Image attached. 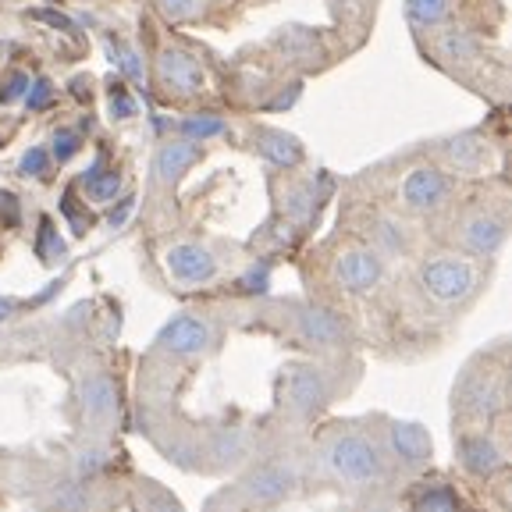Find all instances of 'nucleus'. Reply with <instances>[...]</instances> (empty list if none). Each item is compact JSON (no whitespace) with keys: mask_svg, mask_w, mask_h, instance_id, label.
Listing matches in <instances>:
<instances>
[{"mask_svg":"<svg viewBox=\"0 0 512 512\" xmlns=\"http://www.w3.org/2000/svg\"><path fill=\"white\" fill-rule=\"evenodd\" d=\"M164 267L182 285H210L217 278V256L200 242H178L164 253Z\"/></svg>","mask_w":512,"mask_h":512,"instance_id":"11","label":"nucleus"},{"mask_svg":"<svg viewBox=\"0 0 512 512\" xmlns=\"http://www.w3.org/2000/svg\"><path fill=\"white\" fill-rule=\"evenodd\" d=\"M214 345V324L200 313H178L157 335V349L168 356H203Z\"/></svg>","mask_w":512,"mask_h":512,"instance_id":"7","label":"nucleus"},{"mask_svg":"<svg viewBox=\"0 0 512 512\" xmlns=\"http://www.w3.org/2000/svg\"><path fill=\"white\" fill-rule=\"evenodd\" d=\"M335 281L349 296H367L384 281V256L370 246H349L335 260Z\"/></svg>","mask_w":512,"mask_h":512,"instance_id":"5","label":"nucleus"},{"mask_svg":"<svg viewBox=\"0 0 512 512\" xmlns=\"http://www.w3.org/2000/svg\"><path fill=\"white\" fill-rule=\"evenodd\" d=\"M182 132H185V139H196V143H203V139L221 136L224 118H221V114H210V111L189 114V118H182Z\"/></svg>","mask_w":512,"mask_h":512,"instance_id":"24","label":"nucleus"},{"mask_svg":"<svg viewBox=\"0 0 512 512\" xmlns=\"http://www.w3.org/2000/svg\"><path fill=\"white\" fill-rule=\"evenodd\" d=\"M47 168H50V153L43 150V146H32V150L22 157V164H18V171L29 175V178H43L47 175Z\"/></svg>","mask_w":512,"mask_h":512,"instance_id":"31","label":"nucleus"},{"mask_svg":"<svg viewBox=\"0 0 512 512\" xmlns=\"http://www.w3.org/2000/svg\"><path fill=\"white\" fill-rule=\"evenodd\" d=\"M505 239H509V228H505V221L495 214H473V217H466L463 228H459V242H463V249L473 256H495L498 249L505 246Z\"/></svg>","mask_w":512,"mask_h":512,"instance_id":"14","label":"nucleus"},{"mask_svg":"<svg viewBox=\"0 0 512 512\" xmlns=\"http://www.w3.org/2000/svg\"><path fill=\"white\" fill-rule=\"evenodd\" d=\"M384 459L402 470H424L434 456L431 434L420 424H409V420H392L388 431H384V445H381Z\"/></svg>","mask_w":512,"mask_h":512,"instance_id":"6","label":"nucleus"},{"mask_svg":"<svg viewBox=\"0 0 512 512\" xmlns=\"http://www.w3.org/2000/svg\"><path fill=\"white\" fill-rule=\"evenodd\" d=\"M253 146L260 157H267L271 164H278V168H296L299 160H303L299 139L285 136V132H278V128H260V132L253 136Z\"/></svg>","mask_w":512,"mask_h":512,"instance_id":"17","label":"nucleus"},{"mask_svg":"<svg viewBox=\"0 0 512 512\" xmlns=\"http://www.w3.org/2000/svg\"><path fill=\"white\" fill-rule=\"evenodd\" d=\"M157 72H160V82H164V86L175 89V93H182V96L196 93V89L203 86V68L189 50H178V47L164 50L157 61Z\"/></svg>","mask_w":512,"mask_h":512,"instance_id":"15","label":"nucleus"},{"mask_svg":"<svg viewBox=\"0 0 512 512\" xmlns=\"http://www.w3.org/2000/svg\"><path fill=\"white\" fill-rule=\"evenodd\" d=\"M445 157L456 164V168H463V171H473V168H480L484 164V157H488V146L480 143L477 136H456V139H448L445 143Z\"/></svg>","mask_w":512,"mask_h":512,"instance_id":"20","label":"nucleus"},{"mask_svg":"<svg viewBox=\"0 0 512 512\" xmlns=\"http://www.w3.org/2000/svg\"><path fill=\"white\" fill-rule=\"evenodd\" d=\"M452 15V0H406V18L416 29H434Z\"/></svg>","mask_w":512,"mask_h":512,"instance_id":"22","label":"nucleus"},{"mask_svg":"<svg viewBox=\"0 0 512 512\" xmlns=\"http://www.w3.org/2000/svg\"><path fill=\"white\" fill-rule=\"evenodd\" d=\"M456 402L463 413L470 416H498L505 409V377L495 374V370H484V374H466L463 384H459Z\"/></svg>","mask_w":512,"mask_h":512,"instance_id":"9","label":"nucleus"},{"mask_svg":"<svg viewBox=\"0 0 512 512\" xmlns=\"http://www.w3.org/2000/svg\"><path fill=\"white\" fill-rule=\"evenodd\" d=\"M0 217H4V224H18V200L11 196V192H0Z\"/></svg>","mask_w":512,"mask_h":512,"instance_id":"36","label":"nucleus"},{"mask_svg":"<svg viewBox=\"0 0 512 512\" xmlns=\"http://www.w3.org/2000/svg\"><path fill=\"white\" fill-rule=\"evenodd\" d=\"M18 310H22V303H18V299H11V296H0V324H4V320H11V317H15Z\"/></svg>","mask_w":512,"mask_h":512,"instance_id":"37","label":"nucleus"},{"mask_svg":"<svg viewBox=\"0 0 512 512\" xmlns=\"http://www.w3.org/2000/svg\"><path fill=\"white\" fill-rule=\"evenodd\" d=\"M203 157L200 143L196 139H168V143H160L157 160H153V171L164 185H175L182 182L185 171Z\"/></svg>","mask_w":512,"mask_h":512,"instance_id":"16","label":"nucleus"},{"mask_svg":"<svg viewBox=\"0 0 512 512\" xmlns=\"http://www.w3.org/2000/svg\"><path fill=\"white\" fill-rule=\"evenodd\" d=\"M296 331L303 342L320 345V349H338V345L349 342V324L324 306H303L296 313Z\"/></svg>","mask_w":512,"mask_h":512,"instance_id":"13","label":"nucleus"},{"mask_svg":"<svg viewBox=\"0 0 512 512\" xmlns=\"http://www.w3.org/2000/svg\"><path fill=\"white\" fill-rule=\"evenodd\" d=\"M40 18H43V22H50V25H57V29H72V22H68V18L50 15V11H40Z\"/></svg>","mask_w":512,"mask_h":512,"instance_id":"39","label":"nucleus"},{"mask_svg":"<svg viewBox=\"0 0 512 512\" xmlns=\"http://www.w3.org/2000/svg\"><path fill=\"white\" fill-rule=\"evenodd\" d=\"M79 146H82L79 132H72V128H57L54 139H50V157H54L57 164H68V160L79 153Z\"/></svg>","mask_w":512,"mask_h":512,"instance_id":"28","label":"nucleus"},{"mask_svg":"<svg viewBox=\"0 0 512 512\" xmlns=\"http://www.w3.org/2000/svg\"><path fill=\"white\" fill-rule=\"evenodd\" d=\"M299 484L296 466L288 459H267V463H256L246 477L239 480V495L246 505H256V509H267V505L285 502Z\"/></svg>","mask_w":512,"mask_h":512,"instance_id":"3","label":"nucleus"},{"mask_svg":"<svg viewBox=\"0 0 512 512\" xmlns=\"http://www.w3.org/2000/svg\"><path fill=\"white\" fill-rule=\"evenodd\" d=\"M374 246L377 253H406L409 249V235H406V224L395 221V217H377L374 221Z\"/></svg>","mask_w":512,"mask_h":512,"instance_id":"21","label":"nucleus"},{"mask_svg":"<svg viewBox=\"0 0 512 512\" xmlns=\"http://www.w3.org/2000/svg\"><path fill=\"white\" fill-rule=\"evenodd\" d=\"M317 463L324 466L331 480L349 488H370L388 477V459L381 445L363 431H335L320 441Z\"/></svg>","mask_w":512,"mask_h":512,"instance_id":"1","label":"nucleus"},{"mask_svg":"<svg viewBox=\"0 0 512 512\" xmlns=\"http://www.w3.org/2000/svg\"><path fill=\"white\" fill-rule=\"evenodd\" d=\"M246 452H249V438L242 431H221L214 438V445H210V456L217 463H239V459H246Z\"/></svg>","mask_w":512,"mask_h":512,"instance_id":"23","label":"nucleus"},{"mask_svg":"<svg viewBox=\"0 0 512 512\" xmlns=\"http://www.w3.org/2000/svg\"><path fill=\"white\" fill-rule=\"evenodd\" d=\"M64 217H68V221H72V232H75V235L89 232V214L82 217L79 210H75V196H72V192H68V196H64Z\"/></svg>","mask_w":512,"mask_h":512,"instance_id":"35","label":"nucleus"},{"mask_svg":"<svg viewBox=\"0 0 512 512\" xmlns=\"http://www.w3.org/2000/svg\"><path fill=\"white\" fill-rule=\"evenodd\" d=\"M448 196V178L445 171L431 168V164H420L402 178V203L413 214H427V210L441 207Z\"/></svg>","mask_w":512,"mask_h":512,"instance_id":"12","label":"nucleus"},{"mask_svg":"<svg viewBox=\"0 0 512 512\" xmlns=\"http://www.w3.org/2000/svg\"><path fill=\"white\" fill-rule=\"evenodd\" d=\"M25 104H29V111H43V107H50L54 104V86H50L47 79L29 82V89H25Z\"/></svg>","mask_w":512,"mask_h":512,"instance_id":"32","label":"nucleus"},{"mask_svg":"<svg viewBox=\"0 0 512 512\" xmlns=\"http://www.w3.org/2000/svg\"><path fill=\"white\" fill-rule=\"evenodd\" d=\"M111 114L114 118H132L136 114V104H132V96L121 82H111Z\"/></svg>","mask_w":512,"mask_h":512,"instance_id":"33","label":"nucleus"},{"mask_svg":"<svg viewBox=\"0 0 512 512\" xmlns=\"http://www.w3.org/2000/svg\"><path fill=\"white\" fill-rule=\"evenodd\" d=\"M128 214H132V196H128V200H121L118 210H111V224H121Z\"/></svg>","mask_w":512,"mask_h":512,"instance_id":"38","label":"nucleus"},{"mask_svg":"<svg viewBox=\"0 0 512 512\" xmlns=\"http://www.w3.org/2000/svg\"><path fill=\"white\" fill-rule=\"evenodd\" d=\"M25 89H29V75H11L4 86H0V104H11V100H22Z\"/></svg>","mask_w":512,"mask_h":512,"instance_id":"34","label":"nucleus"},{"mask_svg":"<svg viewBox=\"0 0 512 512\" xmlns=\"http://www.w3.org/2000/svg\"><path fill=\"white\" fill-rule=\"evenodd\" d=\"M409 512H466L463 498L452 484L445 480H431V484H420L409 498Z\"/></svg>","mask_w":512,"mask_h":512,"instance_id":"18","label":"nucleus"},{"mask_svg":"<svg viewBox=\"0 0 512 512\" xmlns=\"http://www.w3.org/2000/svg\"><path fill=\"white\" fill-rule=\"evenodd\" d=\"M107 54L114 57L118 72L125 75V79H132V82L143 79V61H139V54L132 47H121V43H107Z\"/></svg>","mask_w":512,"mask_h":512,"instance_id":"27","label":"nucleus"},{"mask_svg":"<svg viewBox=\"0 0 512 512\" xmlns=\"http://www.w3.org/2000/svg\"><path fill=\"white\" fill-rule=\"evenodd\" d=\"M441 54H445L448 61H473V57H477V40L463 29L448 32L445 40H441Z\"/></svg>","mask_w":512,"mask_h":512,"instance_id":"25","label":"nucleus"},{"mask_svg":"<svg viewBox=\"0 0 512 512\" xmlns=\"http://www.w3.org/2000/svg\"><path fill=\"white\" fill-rule=\"evenodd\" d=\"M285 402L288 409L303 420H313L317 413H324V406L331 402V381L328 374L313 363H299V367H288L285 374Z\"/></svg>","mask_w":512,"mask_h":512,"instance_id":"4","label":"nucleus"},{"mask_svg":"<svg viewBox=\"0 0 512 512\" xmlns=\"http://www.w3.org/2000/svg\"><path fill=\"white\" fill-rule=\"evenodd\" d=\"M36 253H40L43 264H54V260H61V256H64L61 235L54 232V221H47V217L40 221V235H36Z\"/></svg>","mask_w":512,"mask_h":512,"instance_id":"26","label":"nucleus"},{"mask_svg":"<svg viewBox=\"0 0 512 512\" xmlns=\"http://www.w3.org/2000/svg\"><path fill=\"white\" fill-rule=\"evenodd\" d=\"M82 189H86L89 200L111 203L114 196L121 192V175H118V171H107L104 160H96L93 168H89L86 175H82Z\"/></svg>","mask_w":512,"mask_h":512,"instance_id":"19","label":"nucleus"},{"mask_svg":"<svg viewBox=\"0 0 512 512\" xmlns=\"http://www.w3.org/2000/svg\"><path fill=\"white\" fill-rule=\"evenodd\" d=\"M416 278H420L424 296L438 306H463L477 292V267L459 253L427 256Z\"/></svg>","mask_w":512,"mask_h":512,"instance_id":"2","label":"nucleus"},{"mask_svg":"<svg viewBox=\"0 0 512 512\" xmlns=\"http://www.w3.org/2000/svg\"><path fill=\"white\" fill-rule=\"evenodd\" d=\"M207 4L210 0H160V11H164L171 22H189V18L200 15Z\"/></svg>","mask_w":512,"mask_h":512,"instance_id":"29","label":"nucleus"},{"mask_svg":"<svg viewBox=\"0 0 512 512\" xmlns=\"http://www.w3.org/2000/svg\"><path fill=\"white\" fill-rule=\"evenodd\" d=\"M456 459L470 477L488 480L505 470V448L491 431H463L456 438Z\"/></svg>","mask_w":512,"mask_h":512,"instance_id":"8","label":"nucleus"},{"mask_svg":"<svg viewBox=\"0 0 512 512\" xmlns=\"http://www.w3.org/2000/svg\"><path fill=\"white\" fill-rule=\"evenodd\" d=\"M267 285H271V271H267V264H260V267L253 264L239 278V288H242V292H249V296H264Z\"/></svg>","mask_w":512,"mask_h":512,"instance_id":"30","label":"nucleus"},{"mask_svg":"<svg viewBox=\"0 0 512 512\" xmlns=\"http://www.w3.org/2000/svg\"><path fill=\"white\" fill-rule=\"evenodd\" d=\"M79 409L89 424H111L121 409L118 384L104 370H89L79 377Z\"/></svg>","mask_w":512,"mask_h":512,"instance_id":"10","label":"nucleus"}]
</instances>
